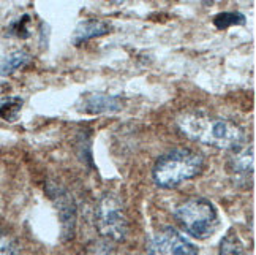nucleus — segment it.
Returning <instances> with one entry per match:
<instances>
[{
  "mask_svg": "<svg viewBox=\"0 0 256 255\" xmlns=\"http://www.w3.org/2000/svg\"><path fill=\"white\" fill-rule=\"evenodd\" d=\"M177 127L186 138L216 149L236 151L247 144L244 129L231 119L202 111H186L177 117Z\"/></svg>",
  "mask_w": 256,
  "mask_h": 255,
  "instance_id": "nucleus-1",
  "label": "nucleus"
},
{
  "mask_svg": "<svg viewBox=\"0 0 256 255\" xmlns=\"http://www.w3.org/2000/svg\"><path fill=\"white\" fill-rule=\"evenodd\" d=\"M204 168L200 152L188 148H176L158 157L152 168V178L162 189H172L198 176Z\"/></svg>",
  "mask_w": 256,
  "mask_h": 255,
  "instance_id": "nucleus-2",
  "label": "nucleus"
},
{
  "mask_svg": "<svg viewBox=\"0 0 256 255\" xmlns=\"http://www.w3.org/2000/svg\"><path fill=\"white\" fill-rule=\"evenodd\" d=\"M174 215L182 228L192 234L193 238L206 239L214 234L216 223H218V214L215 206L206 198H188L176 208Z\"/></svg>",
  "mask_w": 256,
  "mask_h": 255,
  "instance_id": "nucleus-3",
  "label": "nucleus"
},
{
  "mask_svg": "<svg viewBox=\"0 0 256 255\" xmlns=\"http://www.w3.org/2000/svg\"><path fill=\"white\" fill-rule=\"evenodd\" d=\"M95 223L98 233L110 241H124L128 234V219L125 214L124 203L114 193H104L98 200L95 209Z\"/></svg>",
  "mask_w": 256,
  "mask_h": 255,
  "instance_id": "nucleus-4",
  "label": "nucleus"
},
{
  "mask_svg": "<svg viewBox=\"0 0 256 255\" xmlns=\"http://www.w3.org/2000/svg\"><path fill=\"white\" fill-rule=\"evenodd\" d=\"M147 255H198V247L176 228L164 227L154 234Z\"/></svg>",
  "mask_w": 256,
  "mask_h": 255,
  "instance_id": "nucleus-5",
  "label": "nucleus"
},
{
  "mask_svg": "<svg viewBox=\"0 0 256 255\" xmlns=\"http://www.w3.org/2000/svg\"><path fill=\"white\" fill-rule=\"evenodd\" d=\"M46 192L56 204V209L58 212V219L62 225V238L65 241L72 239L76 228V204L68 192L62 185H57L56 182H48Z\"/></svg>",
  "mask_w": 256,
  "mask_h": 255,
  "instance_id": "nucleus-6",
  "label": "nucleus"
},
{
  "mask_svg": "<svg viewBox=\"0 0 256 255\" xmlns=\"http://www.w3.org/2000/svg\"><path fill=\"white\" fill-rule=\"evenodd\" d=\"M124 108V100L119 95L104 92H92L82 97L78 110L86 114H108L117 113Z\"/></svg>",
  "mask_w": 256,
  "mask_h": 255,
  "instance_id": "nucleus-7",
  "label": "nucleus"
},
{
  "mask_svg": "<svg viewBox=\"0 0 256 255\" xmlns=\"http://www.w3.org/2000/svg\"><path fill=\"white\" fill-rule=\"evenodd\" d=\"M231 159H230V171L232 173L234 179L240 182H247L248 178L253 173V162H254V157H253V148H248L247 144L242 146V148L231 151Z\"/></svg>",
  "mask_w": 256,
  "mask_h": 255,
  "instance_id": "nucleus-8",
  "label": "nucleus"
},
{
  "mask_svg": "<svg viewBox=\"0 0 256 255\" xmlns=\"http://www.w3.org/2000/svg\"><path fill=\"white\" fill-rule=\"evenodd\" d=\"M111 32V24L103 21V19H86L76 26L73 32V43L82 45L92 38L103 37Z\"/></svg>",
  "mask_w": 256,
  "mask_h": 255,
  "instance_id": "nucleus-9",
  "label": "nucleus"
},
{
  "mask_svg": "<svg viewBox=\"0 0 256 255\" xmlns=\"http://www.w3.org/2000/svg\"><path fill=\"white\" fill-rule=\"evenodd\" d=\"M30 54L26 50H18L6 54L5 57L0 59V75L2 76H8L14 73L19 68H22L24 65H27L30 62Z\"/></svg>",
  "mask_w": 256,
  "mask_h": 255,
  "instance_id": "nucleus-10",
  "label": "nucleus"
},
{
  "mask_svg": "<svg viewBox=\"0 0 256 255\" xmlns=\"http://www.w3.org/2000/svg\"><path fill=\"white\" fill-rule=\"evenodd\" d=\"M218 255H248L236 230H230L222 239Z\"/></svg>",
  "mask_w": 256,
  "mask_h": 255,
  "instance_id": "nucleus-11",
  "label": "nucleus"
},
{
  "mask_svg": "<svg viewBox=\"0 0 256 255\" xmlns=\"http://www.w3.org/2000/svg\"><path fill=\"white\" fill-rule=\"evenodd\" d=\"M21 110L22 99H19V97H5V99L0 100V119L13 122L18 119Z\"/></svg>",
  "mask_w": 256,
  "mask_h": 255,
  "instance_id": "nucleus-12",
  "label": "nucleus"
},
{
  "mask_svg": "<svg viewBox=\"0 0 256 255\" xmlns=\"http://www.w3.org/2000/svg\"><path fill=\"white\" fill-rule=\"evenodd\" d=\"M244 24H245V16L236 12L220 13L214 18V26L216 29H220V31H224V29H230L232 26H244Z\"/></svg>",
  "mask_w": 256,
  "mask_h": 255,
  "instance_id": "nucleus-13",
  "label": "nucleus"
},
{
  "mask_svg": "<svg viewBox=\"0 0 256 255\" xmlns=\"http://www.w3.org/2000/svg\"><path fill=\"white\" fill-rule=\"evenodd\" d=\"M0 255H19L14 238L4 230H0Z\"/></svg>",
  "mask_w": 256,
  "mask_h": 255,
  "instance_id": "nucleus-14",
  "label": "nucleus"
},
{
  "mask_svg": "<svg viewBox=\"0 0 256 255\" xmlns=\"http://www.w3.org/2000/svg\"><path fill=\"white\" fill-rule=\"evenodd\" d=\"M28 21H30V19H28V16H27V15H24V16H22V19H19V21L13 26L12 32H13L16 37H21V38L28 37V29H27Z\"/></svg>",
  "mask_w": 256,
  "mask_h": 255,
  "instance_id": "nucleus-15",
  "label": "nucleus"
},
{
  "mask_svg": "<svg viewBox=\"0 0 256 255\" xmlns=\"http://www.w3.org/2000/svg\"><path fill=\"white\" fill-rule=\"evenodd\" d=\"M108 242L110 241H103V242H98L95 244L94 247L88 249L87 255H110L111 253V246H108Z\"/></svg>",
  "mask_w": 256,
  "mask_h": 255,
  "instance_id": "nucleus-16",
  "label": "nucleus"
}]
</instances>
